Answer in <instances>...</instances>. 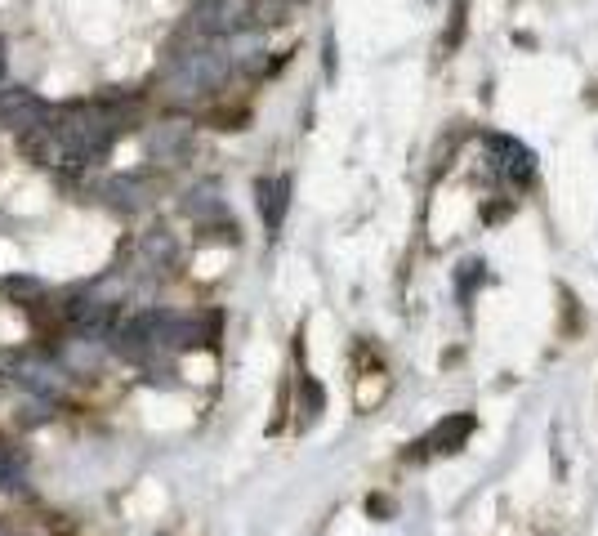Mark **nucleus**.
<instances>
[{
    "mask_svg": "<svg viewBox=\"0 0 598 536\" xmlns=\"http://www.w3.org/2000/svg\"><path fill=\"white\" fill-rule=\"evenodd\" d=\"M103 197H108V206H117V210H139L143 206V188L134 184V179H112V184L103 188Z\"/></svg>",
    "mask_w": 598,
    "mask_h": 536,
    "instance_id": "7",
    "label": "nucleus"
},
{
    "mask_svg": "<svg viewBox=\"0 0 598 536\" xmlns=\"http://www.w3.org/2000/svg\"><path fill=\"white\" fill-rule=\"evenodd\" d=\"M5 371L18 380L23 389H32V394L41 398H54L59 394V371L50 367V362L32 358V353H5Z\"/></svg>",
    "mask_w": 598,
    "mask_h": 536,
    "instance_id": "4",
    "label": "nucleus"
},
{
    "mask_svg": "<svg viewBox=\"0 0 598 536\" xmlns=\"http://www.w3.org/2000/svg\"><path fill=\"white\" fill-rule=\"evenodd\" d=\"M469 429H474V416H451V420H442V425L433 429L424 447H429V452H456V447L469 438Z\"/></svg>",
    "mask_w": 598,
    "mask_h": 536,
    "instance_id": "5",
    "label": "nucleus"
},
{
    "mask_svg": "<svg viewBox=\"0 0 598 536\" xmlns=\"http://www.w3.org/2000/svg\"><path fill=\"white\" fill-rule=\"evenodd\" d=\"M246 23H255V0H206L197 9V27L206 36H233Z\"/></svg>",
    "mask_w": 598,
    "mask_h": 536,
    "instance_id": "2",
    "label": "nucleus"
},
{
    "mask_svg": "<svg viewBox=\"0 0 598 536\" xmlns=\"http://www.w3.org/2000/svg\"><path fill=\"white\" fill-rule=\"evenodd\" d=\"M0 76H5V45H0Z\"/></svg>",
    "mask_w": 598,
    "mask_h": 536,
    "instance_id": "12",
    "label": "nucleus"
},
{
    "mask_svg": "<svg viewBox=\"0 0 598 536\" xmlns=\"http://www.w3.org/2000/svg\"><path fill=\"white\" fill-rule=\"evenodd\" d=\"M286 193H291V184H286V179H273V184H259V210H264V224L273 228H282V215H286Z\"/></svg>",
    "mask_w": 598,
    "mask_h": 536,
    "instance_id": "6",
    "label": "nucleus"
},
{
    "mask_svg": "<svg viewBox=\"0 0 598 536\" xmlns=\"http://www.w3.org/2000/svg\"><path fill=\"white\" fill-rule=\"evenodd\" d=\"M45 103L36 99L27 85H5L0 90V126L14 134H32V126H41Z\"/></svg>",
    "mask_w": 598,
    "mask_h": 536,
    "instance_id": "3",
    "label": "nucleus"
},
{
    "mask_svg": "<svg viewBox=\"0 0 598 536\" xmlns=\"http://www.w3.org/2000/svg\"><path fill=\"white\" fill-rule=\"evenodd\" d=\"M183 139H188V130H183V126L157 130V134H152V152H157V157H166V152H170V148H179Z\"/></svg>",
    "mask_w": 598,
    "mask_h": 536,
    "instance_id": "10",
    "label": "nucleus"
},
{
    "mask_svg": "<svg viewBox=\"0 0 598 536\" xmlns=\"http://www.w3.org/2000/svg\"><path fill=\"white\" fill-rule=\"evenodd\" d=\"M18 487H23V465L0 452V492H18Z\"/></svg>",
    "mask_w": 598,
    "mask_h": 536,
    "instance_id": "9",
    "label": "nucleus"
},
{
    "mask_svg": "<svg viewBox=\"0 0 598 536\" xmlns=\"http://www.w3.org/2000/svg\"><path fill=\"white\" fill-rule=\"evenodd\" d=\"M460 27H465V0H456V18H451V45L460 41Z\"/></svg>",
    "mask_w": 598,
    "mask_h": 536,
    "instance_id": "11",
    "label": "nucleus"
},
{
    "mask_svg": "<svg viewBox=\"0 0 598 536\" xmlns=\"http://www.w3.org/2000/svg\"><path fill=\"white\" fill-rule=\"evenodd\" d=\"M0 291H5L14 304H36L45 286L36 282V277H5V282H0Z\"/></svg>",
    "mask_w": 598,
    "mask_h": 536,
    "instance_id": "8",
    "label": "nucleus"
},
{
    "mask_svg": "<svg viewBox=\"0 0 598 536\" xmlns=\"http://www.w3.org/2000/svg\"><path fill=\"white\" fill-rule=\"evenodd\" d=\"M233 67V54L219 45H201L192 54H179V67L170 76V99H201V94L219 90Z\"/></svg>",
    "mask_w": 598,
    "mask_h": 536,
    "instance_id": "1",
    "label": "nucleus"
}]
</instances>
